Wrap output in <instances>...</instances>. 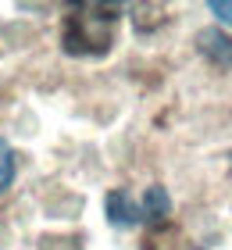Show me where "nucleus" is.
<instances>
[{
	"label": "nucleus",
	"instance_id": "nucleus-5",
	"mask_svg": "<svg viewBox=\"0 0 232 250\" xmlns=\"http://www.w3.org/2000/svg\"><path fill=\"white\" fill-rule=\"evenodd\" d=\"M168 21L165 4H132V25L136 32H154Z\"/></svg>",
	"mask_w": 232,
	"mask_h": 250
},
{
	"label": "nucleus",
	"instance_id": "nucleus-3",
	"mask_svg": "<svg viewBox=\"0 0 232 250\" xmlns=\"http://www.w3.org/2000/svg\"><path fill=\"white\" fill-rule=\"evenodd\" d=\"M196 50L204 54V61H211L214 68H222V72H229L232 68V36L222 29H200L196 32Z\"/></svg>",
	"mask_w": 232,
	"mask_h": 250
},
{
	"label": "nucleus",
	"instance_id": "nucleus-1",
	"mask_svg": "<svg viewBox=\"0 0 232 250\" xmlns=\"http://www.w3.org/2000/svg\"><path fill=\"white\" fill-rule=\"evenodd\" d=\"M118 4H72L61 21V50L68 58H104L118 40Z\"/></svg>",
	"mask_w": 232,
	"mask_h": 250
},
{
	"label": "nucleus",
	"instance_id": "nucleus-7",
	"mask_svg": "<svg viewBox=\"0 0 232 250\" xmlns=\"http://www.w3.org/2000/svg\"><path fill=\"white\" fill-rule=\"evenodd\" d=\"M207 11H211L222 25H232V0H211V4H207Z\"/></svg>",
	"mask_w": 232,
	"mask_h": 250
},
{
	"label": "nucleus",
	"instance_id": "nucleus-6",
	"mask_svg": "<svg viewBox=\"0 0 232 250\" xmlns=\"http://www.w3.org/2000/svg\"><path fill=\"white\" fill-rule=\"evenodd\" d=\"M15 172H18V165H15V150H11V143H7V140H0V193H4L11 183H15Z\"/></svg>",
	"mask_w": 232,
	"mask_h": 250
},
{
	"label": "nucleus",
	"instance_id": "nucleus-9",
	"mask_svg": "<svg viewBox=\"0 0 232 250\" xmlns=\"http://www.w3.org/2000/svg\"><path fill=\"white\" fill-rule=\"evenodd\" d=\"M229 168H232V150H229Z\"/></svg>",
	"mask_w": 232,
	"mask_h": 250
},
{
	"label": "nucleus",
	"instance_id": "nucleus-8",
	"mask_svg": "<svg viewBox=\"0 0 232 250\" xmlns=\"http://www.w3.org/2000/svg\"><path fill=\"white\" fill-rule=\"evenodd\" d=\"M186 250H204V247H186Z\"/></svg>",
	"mask_w": 232,
	"mask_h": 250
},
{
	"label": "nucleus",
	"instance_id": "nucleus-4",
	"mask_svg": "<svg viewBox=\"0 0 232 250\" xmlns=\"http://www.w3.org/2000/svg\"><path fill=\"white\" fill-rule=\"evenodd\" d=\"M139 214H143V222H150V225H161L171 214V197H168V189L165 186H147V193H143V200H139Z\"/></svg>",
	"mask_w": 232,
	"mask_h": 250
},
{
	"label": "nucleus",
	"instance_id": "nucleus-2",
	"mask_svg": "<svg viewBox=\"0 0 232 250\" xmlns=\"http://www.w3.org/2000/svg\"><path fill=\"white\" fill-rule=\"evenodd\" d=\"M104 214H107V222L114 229H132V225L143 222V214H139V204L132 200L129 189H111L107 197H104Z\"/></svg>",
	"mask_w": 232,
	"mask_h": 250
}]
</instances>
